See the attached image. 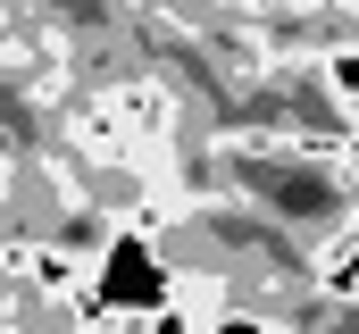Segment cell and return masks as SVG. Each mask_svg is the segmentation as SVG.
Listing matches in <instances>:
<instances>
[{"mask_svg":"<svg viewBox=\"0 0 359 334\" xmlns=\"http://www.w3.org/2000/svg\"><path fill=\"white\" fill-rule=\"evenodd\" d=\"M84 284H92V301H100L109 318H134V309L168 301L176 267H168L159 234H142V226H109V234L84 250Z\"/></svg>","mask_w":359,"mask_h":334,"instance_id":"cell-1","label":"cell"},{"mask_svg":"<svg viewBox=\"0 0 359 334\" xmlns=\"http://www.w3.org/2000/svg\"><path fill=\"white\" fill-rule=\"evenodd\" d=\"M0 276H17L34 301H67L84 284V250L50 243V234H17V243H0Z\"/></svg>","mask_w":359,"mask_h":334,"instance_id":"cell-2","label":"cell"},{"mask_svg":"<svg viewBox=\"0 0 359 334\" xmlns=\"http://www.w3.org/2000/svg\"><path fill=\"white\" fill-rule=\"evenodd\" d=\"M309 276H318L326 301H359V226H334L318 243V259H309Z\"/></svg>","mask_w":359,"mask_h":334,"instance_id":"cell-3","label":"cell"},{"mask_svg":"<svg viewBox=\"0 0 359 334\" xmlns=\"http://www.w3.org/2000/svg\"><path fill=\"white\" fill-rule=\"evenodd\" d=\"M318 84H326L334 109H351V117H359V42H334V51L318 59Z\"/></svg>","mask_w":359,"mask_h":334,"instance_id":"cell-4","label":"cell"}]
</instances>
